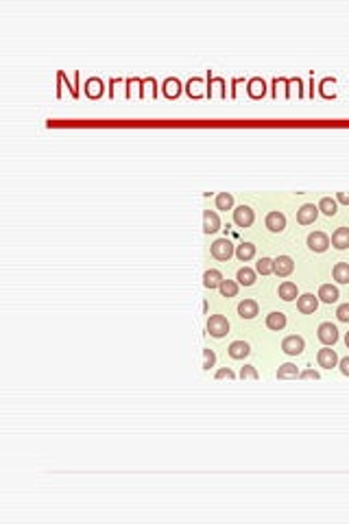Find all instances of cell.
Masks as SVG:
<instances>
[{
	"label": "cell",
	"mask_w": 349,
	"mask_h": 524,
	"mask_svg": "<svg viewBox=\"0 0 349 524\" xmlns=\"http://www.w3.org/2000/svg\"><path fill=\"white\" fill-rule=\"evenodd\" d=\"M212 256L216 258V260H230V258L236 254V249H234V245H232V240H227V238H218V240H214L212 243Z\"/></svg>",
	"instance_id": "obj_1"
},
{
	"label": "cell",
	"mask_w": 349,
	"mask_h": 524,
	"mask_svg": "<svg viewBox=\"0 0 349 524\" xmlns=\"http://www.w3.org/2000/svg\"><path fill=\"white\" fill-rule=\"evenodd\" d=\"M208 332L212 336H225L230 332V321L222 315H212L208 319Z\"/></svg>",
	"instance_id": "obj_2"
},
{
	"label": "cell",
	"mask_w": 349,
	"mask_h": 524,
	"mask_svg": "<svg viewBox=\"0 0 349 524\" xmlns=\"http://www.w3.org/2000/svg\"><path fill=\"white\" fill-rule=\"evenodd\" d=\"M316 336H318V341H321L323 345H334V343L338 341V330H336L334 323L326 321V323H321V326H318Z\"/></svg>",
	"instance_id": "obj_3"
},
{
	"label": "cell",
	"mask_w": 349,
	"mask_h": 524,
	"mask_svg": "<svg viewBox=\"0 0 349 524\" xmlns=\"http://www.w3.org/2000/svg\"><path fill=\"white\" fill-rule=\"evenodd\" d=\"M234 221H236L238 227H251V225H254V221H256V214H254V210H251L249 206H238L236 210H234Z\"/></svg>",
	"instance_id": "obj_4"
},
{
	"label": "cell",
	"mask_w": 349,
	"mask_h": 524,
	"mask_svg": "<svg viewBox=\"0 0 349 524\" xmlns=\"http://www.w3.org/2000/svg\"><path fill=\"white\" fill-rule=\"evenodd\" d=\"M304 347H306V343H304L302 336H297V334H290V336H286V339L282 341V349H284L286 354H290V356L302 354Z\"/></svg>",
	"instance_id": "obj_5"
},
{
	"label": "cell",
	"mask_w": 349,
	"mask_h": 524,
	"mask_svg": "<svg viewBox=\"0 0 349 524\" xmlns=\"http://www.w3.org/2000/svg\"><path fill=\"white\" fill-rule=\"evenodd\" d=\"M294 269V262L290 256H280L273 260V273L280 275V278H286V275H290Z\"/></svg>",
	"instance_id": "obj_6"
},
{
	"label": "cell",
	"mask_w": 349,
	"mask_h": 524,
	"mask_svg": "<svg viewBox=\"0 0 349 524\" xmlns=\"http://www.w3.org/2000/svg\"><path fill=\"white\" fill-rule=\"evenodd\" d=\"M316 214H318V206H314V203H306V206H302L297 210V223L310 225V223H314Z\"/></svg>",
	"instance_id": "obj_7"
},
{
	"label": "cell",
	"mask_w": 349,
	"mask_h": 524,
	"mask_svg": "<svg viewBox=\"0 0 349 524\" xmlns=\"http://www.w3.org/2000/svg\"><path fill=\"white\" fill-rule=\"evenodd\" d=\"M316 360H318V365H321V367H326V369H332V367H336V363H338V356H336V352H334L332 347L326 345L323 349H318Z\"/></svg>",
	"instance_id": "obj_8"
},
{
	"label": "cell",
	"mask_w": 349,
	"mask_h": 524,
	"mask_svg": "<svg viewBox=\"0 0 349 524\" xmlns=\"http://www.w3.org/2000/svg\"><path fill=\"white\" fill-rule=\"evenodd\" d=\"M203 230L206 234H214L216 230H220V219L212 210H203Z\"/></svg>",
	"instance_id": "obj_9"
},
{
	"label": "cell",
	"mask_w": 349,
	"mask_h": 524,
	"mask_svg": "<svg viewBox=\"0 0 349 524\" xmlns=\"http://www.w3.org/2000/svg\"><path fill=\"white\" fill-rule=\"evenodd\" d=\"M308 247L312 251H326L330 247V238L323 232H314L308 236Z\"/></svg>",
	"instance_id": "obj_10"
},
{
	"label": "cell",
	"mask_w": 349,
	"mask_h": 524,
	"mask_svg": "<svg viewBox=\"0 0 349 524\" xmlns=\"http://www.w3.org/2000/svg\"><path fill=\"white\" fill-rule=\"evenodd\" d=\"M316 306H318V299H316L312 293H306V295H302V297L297 299V308L302 310L304 315H310V312H314Z\"/></svg>",
	"instance_id": "obj_11"
},
{
	"label": "cell",
	"mask_w": 349,
	"mask_h": 524,
	"mask_svg": "<svg viewBox=\"0 0 349 524\" xmlns=\"http://www.w3.org/2000/svg\"><path fill=\"white\" fill-rule=\"evenodd\" d=\"M266 227L270 232H282L286 227V216L282 212H268L266 214Z\"/></svg>",
	"instance_id": "obj_12"
},
{
	"label": "cell",
	"mask_w": 349,
	"mask_h": 524,
	"mask_svg": "<svg viewBox=\"0 0 349 524\" xmlns=\"http://www.w3.org/2000/svg\"><path fill=\"white\" fill-rule=\"evenodd\" d=\"M332 245L336 249H347L349 247V227H338L332 234Z\"/></svg>",
	"instance_id": "obj_13"
},
{
	"label": "cell",
	"mask_w": 349,
	"mask_h": 524,
	"mask_svg": "<svg viewBox=\"0 0 349 524\" xmlns=\"http://www.w3.org/2000/svg\"><path fill=\"white\" fill-rule=\"evenodd\" d=\"M238 315L242 319H254L258 315V302H256V299H244V302H240Z\"/></svg>",
	"instance_id": "obj_14"
},
{
	"label": "cell",
	"mask_w": 349,
	"mask_h": 524,
	"mask_svg": "<svg viewBox=\"0 0 349 524\" xmlns=\"http://www.w3.org/2000/svg\"><path fill=\"white\" fill-rule=\"evenodd\" d=\"M318 299L326 304H334L336 299H338V288L332 286V284H323L318 288Z\"/></svg>",
	"instance_id": "obj_15"
},
{
	"label": "cell",
	"mask_w": 349,
	"mask_h": 524,
	"mask_svg": "<svg viewBox=\"0 0 349 524\" xmlns=\"http://www.w3.org/2000/svg\"><path fill=\"white\" fill-rule=\"evenodd\" d=\"M227 352H230L232 358H244V356H249L251 347H249V343H244V341H234Z\"/></svg>",
	"instance_id": "obj_16"
},
{
	"label": "cell",
	"mask_w": 349,
	"mask_h": 524,
	"mask_svg": "<svg viewBox=\"0 0 349 524\" xmlns=\"http://www.w3.org/2000/svg\"><path fill=\"white\" fill-rule=\"evenodd\" d=\"M236 256H238V260H242V262L251 260V258L256 256V245L254 243H240L236 247Z\"/></svg>",
	"instance_id": "obj_17"
},
{
	"label": "cell",
	"mask_w": 349,
	"mask_h": 524,
	"mask_svg": "<svg viewBox=\"0 0 349 524\" xmlns=\"http://www.w3.org/2000/svg\"><path fill=\"white\" fill-rule=\"evenodd\" d=\"M220 282H222V275H220V271H216V269H210V271H206V275H203V284H206V288H218Z\"/></svg>",
	"instance_id": "obj_18"
},
{
	"label": "cell",
	"mask_w": 349,
	"mask_h": 524,
	"mask_svg": "<svg viewBox=\"0 0 349 524\" xmlns=\"http://www.w3.org/2000/svg\"><path fill=\"white\" fill-rule=\"evenodd\" d=\"M284 326H286V315H284V312H270V315H266V328L282 330Z\"/></svg>",
	"instance_id": "obj_19"
},
{
	"label": "cell",
	"mask_w": 349,
	"mask_h": 524,
	"mask_svg": "<svg viewBox=\"0 0 349 524\" xmlns=\"http://www.w3.org/2000/svg\"><path fill=\"white\" fill-rule=\"evenodd\" d=\"M280 297L284 299V302H292L294 297H297V284H292V282H284V284H280Z\"/></svg>",
	"instance_id": "obj_20"
},
{
	"label": "cell",
	"mask_w": 349,
	"mask_h": 524,
	"mask_svg": "<svg viewBox=\"0 0 349 524\" xmlns=\"http://www.w3.org/2000/svg\"><path fill=\"white\" fill-rule=\"evenodd\" d=\"M86 94L90 99H98L100 94H103V81L100 79H88V86H86Z\"/></svg>",
	"instance_id": "obj_21"
},
{
	"label": "cell",
	"mask_w": 349,
	"mask_h": 524,
	"mask_svg": "<svg viewBox=\"0 0 349 524\" xmlns=\"http://www.w3.org/2000/svg\"><path fill=\"white\" fill-rule=\"evenodd\" d=\"M334 280L338 284H347L349 282V262H338L334 267Z\"/></svg>",
	"instance_id": "obj_22"
},
{
	"label": "cell",
	"mask_w": 349,
	"mask_h": 524,
	"mask_svg": "<svg viewBox=\"0 0 349 524\" xmlns=\"http://www.w3.org/2000/svg\"><path fill=\"white\" fill-rule=\"evenodd\" d=\"M318 210H321L323 214H328V216H334V214H336V210H338V206H336V199H332V197H323L321 201H318Z\"/></svg>",
	"instance_id": "obj_23"
},
{
	"label": "cell",
	"mask_w": 349,
	"mask_h": 524,
	"mask_svg": "<svg viewBox=\"0 0 349 524\" xmlns=\"http://www.w3.org/2000/svg\"><path fill=\"white\" fill-rule=\"evenodd\" d=\"M179 92H182V83H179L177 79H166L164 81V94L168 96V99L179 96Z\"/></svg>",
	"instance_id": "obj_24"
},
{
	"label": "cell",
	"mask_w": 349,
	"mask_h": 524,
	"mask_svg": "<svg viewBox=\"0 0 349 524\" xmlns=\"http://www.w3.org/2000/svg\"><path fill=\"white\" fill-rule=\"evenodd\" d=\"M236 278H238V282H240V284H242V286H251V284H254V282H256V271H251V269L242 267V269L238 271V275H236Z\"/></svg>",
	"instance_id": "obj_25"
},
{
	"label": "cell",
	"mask_w": 349,
	"mask_h": 524,
	"mask_svg": "<svg viewBox=\"0 0 349 524\" xmlns=\"http://www.w3.org/2000/svg\"><path fill=\"white\" fill-rule=\"evenodd\" d=\"M278 378H299V369H297V365H292V363L282 365L280 369H278Z\"/></svg>",
	"instance_id": "obj_26"
},
{
	"label": "cell",
	"mask_w": 349,
	"mask_h": 524,
	"mask_svg": "<svg viewBox=\"0 0 349 524\" xmlns=\"http://www.w3.org/2000/svg\"><path fill=\"white\" fill-rule=\"evenodd\" d=\"M218 288L225 297H236V293H238V284L234 280H222Z\"/></svg>",
	"instance_id": "obj_27"
},
{
	"label": "cell",
	"mask_w": 349,
	"mask_h": 524,
	"mask_svg": "<svg viewBox=\"0 0 349 524\" xmlns=\"http://www.w3.org/2000/svg\"><path fill=\"white\" fill-rule=\"evenodd\" d=\"M232 206H234V197L230 192H220V195L216 197V208L218 210H232Z\"/></svg>",
	"instance_id": "obj_28"
},
{
	"label": "cell",
	"mask_w": 349,
	"mask_h": 524,
	"mask_svg": "<svg viewBox=\"0 0 349 524\" xmlns=\"http://www.w3.org/2000/svg\"><path fill=\"white\" fill-rule=\"evenodd\" d=\"M264 88H266V86H264L262 79H251L249 81V94L254 96V99H260V96L264 94Z\"/></svg>",
	"instance_id": "obj_29"
},
{
	"label": "cell",
	"mask_w": 349,
	"mask_h": 524,
	"mask_svg": "<svg viewBox=\"0 0 349 524\" xmlns=\"http://www.w3.org/2000/svg\"><path fill=\"white\" fill-rule=\"evenodd\" d=\"M256 271L260 275H268V273H273V260L270 258H260L256 264Z\"/></svg>",
	"instance_id": "obj_30"
},
{
	"label": "cell",
	"mask_w": 349,
	"mask_h": 524,
	"mask_svg": "<svg viewBox=\"0 0 349 524\" xmlns=\"http://www.w3.org/2000/svg\"><path fill=\"white\" fill-rule=\"evenodd\" d=\"M203 83H201V79H192L190 83H188V94L190 96H194V99H198V96H203Z\"/></svg>",
	"instance_id": "obj_31"
},
{
	"label": "cell",
	"mask_w": 349,
	"mask_h": 524,
	"mask_svg": "<svg viewBox=\"0 0 349 524\" xmlns=\"http://www.w3.org/2000/svg\"><path fill=\"white\" fill-rule=\"evenodd\" d=\"M214 363H216V354L212 352V349H203V367H206V369H210V367H214Z\"/></svg>",
	"instance_id": "obj_32"
},
{
	"label": "cell",
	"mask_w": 349,
	"mask_h": 524,
	"mask_svg": "<svg viewBox=\"0 0 349 524\" xmlns=\"http://www.w3.org/2000/svg\"><path fill=\"white\" fill-rule=\"evenodd\" d=\"M240 378H242V380H246V378H249V380H258V371H256V367H251V365L242 367V369H240Z\"/></svg>",
	"instance_id": "obj_33"
},
{
	"label": "cell",
	"mask_w": 349,
	"mask_h": 524,
	"mask_svg": "<svg viewBox=\"0 0 349 524\" xmlns=\"http://www.w3.org/2000/svg\"><path fill=\"white\" fill-rule=\"evenodd\" d=\"M336 317H338L340 321H349V304H340L338 310H336Z\"/></svg>",
	"instance_id": "obj_34"
},
{
	"label": "cell",
	"mask_w": 349,
	"mask_h": 524,
	"mask_svg": "<svg viewBox=\"0 0 349 524\" xmlns=\"http://www.w3.org/2000/svg\"><path fill=\"white\" fill-rule=\"evenodd\" d=\"M216 378H230V380H232V378H236V376H234V371L230 369V367H227V369H218V371H216Z\"/></svg>",
	"instance_id": "obj_35"
},
{
	"label": "cell",
	"mask_w": 349,
	"mask_h": 524,
	"mask_svg": "<svg viewBox=\"0 0 349 524\" xmlns=\"http://www.w3.org/2000/svg\"><path fill=\"white\" fill-rule=\"evenodd\" d=\"M299 378H314V380H318V371H314V369H306V371L299 373Z\"/></svg>",
	"instance_id": "obj_36"
},
{
	"label": "cell",
	"mask_w": 349,
	"mask_h": 524,
	"mask_svg": "<svg viewBox=\"0 0 349 524\" xmlns=\"http://www.w3.org/2000/svg\"><path fill=\"white\" fill-rule=\"evenodd\" d=\"M338 363H340V371L345 373V376H349V356H345V358H340Z\"/></svg>",
	"instance_id": "obj_37"
},
{
	"label": "cell",
	"mask_w": 349,
	"mask_h": 524,
	"mask_svg": "<svg viewBox=\"0 0 349 524\" xmlns=\"http://www.w3.org/2000/svg\"><path fill=\"white\" fill-rule=\"evenodd\" d=\"M336 201L347 203V206H349V192H338V195H336Z\"/></svg>",
	"instance_id": "obj_38"
},
{
	"label": "cell",
	"mask_w": 349,
	"mask_h": 524,
	"mask_svg": "<svg viewBox=\"0 0 349 524\" xmlns=\"http://www.w3.org/2000/svg\"><path fill=\"white\" fill-rule=\"evenodd\" d=\"M345 343H347V347H349V332L345 334Z\"/></svg>",
	"instance_id": "obj_39"
}]
</instances>
